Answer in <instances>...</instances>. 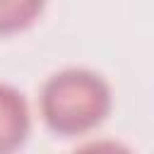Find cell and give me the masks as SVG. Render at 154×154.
<instances>
[{"label": "cell", "instance_id": "6da1fadb", "mask_svg": "<svg viewBox=\"0 0 154 154\" xmlns=\"http://www.w3.org/2000/svg\"><path fill=\"white\" fill-rule=\"evenodd\" d=\"M111 108V89L91 70L70 67L55 72L41 91V113L51 130L79 135L96 128Z\"/></svg>", "mask_w": 154, "mask_h": 154}, {"label": "cell", "instance_id": "3957f363", "mask_svg": "<svg viewBox=\"0 0 154 154\" xmlns=\"http://www.w3.org/2000/svg\"><path fill=\"white\" fill-rule=\"evenodd\" d=\"M41 10L43 5L36 0H0V34L29 26Z\"/></svg>", "mask_w": 154, "mask_h": 154}, {"label": "cell", "instance_id": "277c9868", "mask_svg": "<svg viewBox=\"0 0 154 154\" xmlns=\"http://www.w3.org/2000/svg\"><path fill=\"white\" fill-rule=\"evenodd\" d=\"M75 154H132V152L113 140H94V142L82 144Z\"/></svg>", "mask_w": 154, "mask_h": 154}, {"label": "cell", "instance_id": "7a4b0ae2", "mask_svg": "<svg viewBox=\"0 0 154 154\" xmlns=\"http://www.w3.org/2000/svg\"><path fill=\"white\" fill-rule=\"evenodd\" d=\"M29 106L22 91L0 84V154H12L29 135Z\"/></svg>", "mask_w": 154, "mask_h": 154}]
</instances>
